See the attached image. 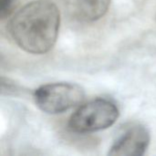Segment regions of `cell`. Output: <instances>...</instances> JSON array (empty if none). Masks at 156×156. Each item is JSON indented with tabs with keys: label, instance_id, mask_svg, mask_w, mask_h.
Here are the masks:
<instances>
[{
	"label": "cell",
	"instance_id": "1",
	"mask_svg": "<svg viewBox=\"0 0 156 156\" xmlns=\"http://www.w3.org/2000/svg\"><path fill=\"white\" fill-rule=\"evenodd\" d=\"M60 13L50 0H35L22 6L10 19L8 30L15 43L31 54H45L56 44Z\"/></svg>",
	"mask_w": 156,
	"mask_h": 156
},
{
	"label": "cell",
	"instance_id": "2",
	"mask_svg": "<svg viewBox=\"0 0 156 156\" xmlns=\"http://www.w3.org/2000/svg\"><path fill=\"white\" fill-rule=\"evenodd\" d=\"M120 111L115 102L99 98L80 106L69 120V128L76 133H91L105 130L118 120Z\"/></svg>",
	"mask_w": 156,
	"mask_h": 156
},
{
	"label": "cell",
	"instance_id": "3",
	"mask_svg": "<svg viewBox=\"0 0 156 156\" xmlns=\"http://www.w3.org/2000/svg\"><path fill=\"white\" fill-rule=\"evenodd\" d=\"M36 105L44 112L58 114L80 104L85 97L84 90L76 83L55 82L38 87L35 90Z\"/></svg>",
	"mask_w": 156,
	"mask_h": 156
},
{
	"label": "cell",
	"instance_id": "4",
	"mask_svg": "<svg viewBox=\"0 0 156 156\" xmlns=\"http://www.w3.org/2000/svg\"><path fill=\"white\" fill-rule=\"evenodd\" d=\"M150 133L143 125L128 128L110 148L109 154L117 156L144 155L150 144Z\"/></svg>",
	"mask_w": 156,
	"mask_h": 156
},
{
	"label": "cell",
	"instance_id": "5",
	"mask_svg": "<svg viewBox=\"0 0 156 156\" xmlns=\"http://www.w3.org/2000/svg\"><path fill=\"white\" fill-rule=\"evenodd\" d=\"M62 3L73 18L82 22H93L107 13L111 0H62Z\"/></svg>",
	"mask_w": 156,
	"mask_h": 156
},
{
	"label": "cell",
	"instance_id": "6",
	"mask_svg": "<svg viewBox=\"0 0 156 156\" xmlns=\"http://www.w3.org/2000/svg\"><path fill=\"white\" fill-rule=\"evenodd\" d=\"M16 0H0V15L2 18L7 16Z\"/></svg>",
	"mask_w": 156,
	"mask_h": 156
}]
</instances>
